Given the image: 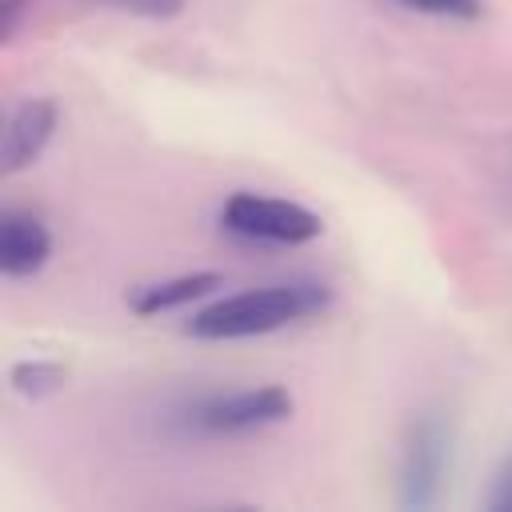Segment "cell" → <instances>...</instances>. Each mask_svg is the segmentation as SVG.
<instances>
[{
	"mask_svg": "<svg viewBox=\"0 0 512 512\" xmlns=\"http://www.w3.org/2000/svg\"><path fill=\"white\" fill-rule=\"evenodd\" d=\"M292 396L280 384H260V388H236V392H208L188 400L184 408L172 412V428L192 440H232L248 436L272 424H284L292 416Z\"/></svg>",
	"mask_w": 512,
	"mask_h": 512,
	"instance_id": "obj_2",
	"label": "cell"
},
{
	"mask_svg": "<svg viewBox=\"0 0 512 512\" xmlns=\"http://www.w3.org/2000/svg\"><path fill=\"white\" fill-rule=\"evenodd\" d=\"M400 4L424 16H476L480 12V0H400Z\"/></svg>",
	"mask_w": 512,
	"mask_h": 512,
	"instance_id": "obj_11",
	"label": "cell"
},
{
	"mask_svg": "<svg viewBox=\"0 0 512 512\" xmlns=\"http://www.w3.org/2000/svg\"><path fill=\"white\" fill-rule=\"evenodd\" d=\"M52 256V236L40 216L24 208H4L0 212V272L8 280H28L36 276Z\"/></svg>",
	"mask_w": 512,
	"mask_h": 512,
	"instance_id": "obj_6",
	"label": "cell"
},
{
	"mask_svg": "<svg viewBox=\"0 0 512 512\" xmlns=\"http://www.w3.org/2000/svg\"><path fill=\"white\" fill-rule=\"evenodd\" d=\"M56 100L48 96H28L12 108L8 124H4V144H0V172L16 176L24 168H32L40 160V152L48 148L52 132H56Z\"/></svg>",
	"mask_w": 512,
	"mask_h": 512,
	"instance_id": "obj_5",
	"label": "cell"
},
{
	"mask_svg": "<svg viewBox=\"0 0 512 512\" xmlns=\"http://www.w3.org/2000/svg\"><path fill=\"white\" fill-rule=\"evenodd\" d=\"M484 508H488V512H512V456L492 472V484H488Z\"/></svg>",
	"mask_w": 512,
	"mask_h": 512,
	"instance_id": "obj_10",
	"label": "cell"
},
{
	"mask_svg": "<svg viewBox=\"0 0 512 512\" xmlns=\"http://www.w3.org/2000/svg\"><path fill=\"white\" fill-rule=\"evenodd\" d=\"M216 288H224L220 272H188V276H172V280H156V284H140L128 292V308L136 316H164L176 312L192 300L212 296Z\"/></svg>",
	"mask_w": 512,
	"mask_h": 512,
	"instance_id": "obj_7",
	"label": "cell"
},
{
	"mask_svg": "<svg viewBox=\"0 0 512 512\" xmlns=\"http://www.w3.org/2000/svg\"><path fill=\"white\" fill-rule=\"evenodd\" d=\"M332 288L324 280H280V284H260L236 296H220L208 308H200L184 332L196 340H248V336H268L288 324H300L308 316H320L332 308Z\"/></svg>",
	"mask_w": 512,
	"mask_h": 512,
	"instance_id": "obj_1",
	"label": "cell"
},
{
	"mask_svg": "<svg viewBox=\"0 0 512 512\" xmlns=\"http://www.w3.org/2000/svg\"><path fill=\"white\" fill-rule=\"evenodd\" d=\"M92 4H104V8H116V12H132V16H144V20H172L188 8V0H92Z\"/></svg>",
	"mask_w": 512,
	"mask_h": 512,
	"instance_id": "obj_9",
	"label": "cell"
},
{
	"mask_svg": "<svg viewBox=\"0 0 512 512\" xmlns=\"http://www.w3.org/2000/svg\"><path fill=\"white\" fill-rule=\"evenodd\" d=\"M8 384L24 400H44V396H56L68 384V368L56 364V360H16L8 368Z\"/></svg>",
	"mask_w": 512,
	"mask_h": 512,
	"instance_id": "obj_8",
	"label": "cell"
},
{
	"mask_svg": "<svg viewBox=\"0 0 512 512\" xmlns=\"http://www.w3.org/2000/svg\"><path fill=\"white\" fill-rule=\"evenodd\" d=\"M220 224L224 232L252 240V244H280V248H296L308 244L324 232V220L296 204V200H280V196H256V192H232L220 208Z\"/></svg>",
	"mask_w": 512,
	"mask_h": 512,
	"instance_id": "obj_3",
	"label": "cell"
},
{
	"mask_svg": "<svg viewBox=\"0 0 512 512\" xmlns=\"http://www.w3.org/2000/svg\"><path fill=\"white\" fill-rule=\"evenodd\" d=\"M24 4H28V0H0V40H4V44H8L12 36H16Z\"/></svg>",
	"mask_w": 512,
	"mask_h": 512,
	"instance_id": "obj_12",
	"label": "cell"
},
{
	"mask_svg": "<svg viewBox=\"0 0 512 512\" xmlns=\"http://www.w3.org/2000/svg\"><path fill=\"white\" fill-rule=\"evenodd\" d=\"M452 460V436L444 420L420 416L400 448V472H396V504L400 508H432L440 500V484Z\"/></svg>",
	"mask_w": 512,
	"mask_h": 512,
	"instance_id": "obj_4",
	"label": "cell"
}]
</instances>
